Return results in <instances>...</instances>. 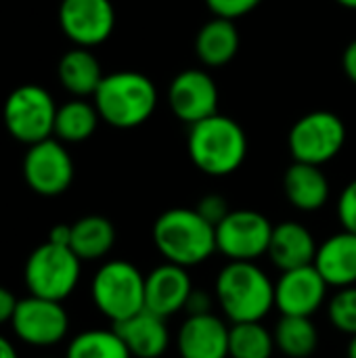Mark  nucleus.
Listing matches in <instances>:
<instances>
[{"label":"nucleus","instance_id":"nucleus-1","mask_svg":"<svg viewBox=\"0 0 356 358\" xmlns=\"http://www.w3.org/2000/svg\"><path fill=\"white\" fill-rule=\"evenodd\" d=\"M153 245L176 266H199L216 254V227L195 208H170L153 222Z\"/></svg>","mask_w":356,"mask_h":358},{"label":"nucleus","instance_id":"nucleus-2","mask_svg":"<svg viewBox=\"0 0 356 358\" xmlns=\"http://www.w3.org/2000/svg\"><path fill=\"white\" fill-rule=\"evenodd\" d=\"M187 151L199 172L222 178L243 166L248 157V136L239 122L216 113L189 126Z\"/></svg>","mask_w":356,"mask_h":358},{"label":"nucleus","instance_id":"nucleus-3","mask_svg":"<svg viewBox=\"0 0 356 358\" xmlns=\"http://www.w3.org/2000/svg\"><path fill=\"white\" fill-rule=\"evenodd\" d=\"M214 296L231 323H256L275 308V283L256 262H227L214 281Z\"/></svg>","mask_w":356,"mask_h":358},{"label":"nucleus","instance_id":"nucleus-4","mask_svg":"<svg viewBox=\"0 0 356 358\" xmlns=\"http://www.w3.org/2000/svg\"><path fill=\"white\" fill-rule=\"evenodd\" d=\"M92 103L105 124L130 130L145 124L155 113L157 88L153 80L141 71H113L103 78Z\"/></svg>","mask_w":356,"mask_h":358},{"label":"nucleus","instance_id":"nucleus-5","mask_svg":"<svg viewBox=\"0 0 356 358\" xmlns=\"http://www.w3.org/2000/svg\"><path fill=\"white\" fill-rule=\"evenodd\" d=\"M94 308L113 325L145 310V275L128 260H109L92 277Z\"/></svg>","mask_w":356,"mask_h":358},{"label":"nucleus","instance_id":"nucleus-6","mask_svg":"<svg viewBox=\"0 0 356 358\" xmlns=\"http://www.w3.org/2000/svg\"><path fill=\"white\" fill-rule=\"evenodd\" d=\"M80 273L82 260L69 248L44 241L27 256L23 279L29 296L63 302L76 292Z\"/></svg>","mask_w":356,"mask_h":358},{"label":"nucleus","instance_id":"nucleus-7","mask_svg":"<svg viewBox=\"0 0 356 358\" xmlns=\"http://www.w3.org/2000/svg\"><path fill=\"white\" fill-rule=\"evenodd\" d=\"M57 103L52 94L40 84H21L4 101L2 107V122L6 132L31 147L55 134V117H57Z\"/></svg>","mask_w":356,"mask_h":358},{"label":"nucleus","instance_id":"nucleus-8","mask_svg":"<svg viewBox=\"0 0 356 358\" xmlns=\"http://www.w3.org/2000/svg\"><path fill=\"white\" fill-rule=\"evenodd\" d=\"M346 145V124L334 111H311L302 115L287 134V147L294 162L325 166Z\"/></svg>","mask_w":356,"mask_h":358},{"label":"nucleus","instance_id":"nucleus-9","mask_svg":"<svg viewBox=\"0 0 356 358\" xmlns=\"http://www.w3.org/2000/svg\"><path fill=\"white\" fill-rule=\"evenodd\" d=\"M271 220L256 210H231L216 224V252L229 262H256L269 254L273 237Z\"/></svg>","mask_w":356,"mask_h":358},{"label":"nucleus","instance_id":"nucleus-10","mask_svg":"<svg viewBox=\"0 0 356 358\" xmlns=\"http://www.w3.org/2000/svg\"><path fill=\"white\" fill-rule=\"evenodd\" d=\"M73 159L65 143L46 138L27 147L23 157V178L27 187L40 197H59L73 182Z\"/></svg>","mask_w":356,"mask_h":358},{"label":"nucleus","instance_id":"nucleus-11","mask_svg":"<svg viewBox=\"0 0 356 358\" xmlns=\"http://www.w3.org/2000/svg\"><path fill=\"white\" fill-rule=\"evenodd\" d=\"M10 327L23 344L34 348H50L67 338L69 315L63 308V302L27 296L17 302Z\"/></svg>","mask_w":356,"mask_h":358},{"label":"nucleus","instance_id":"nucleus-12","mask_svg":"<svg viewBox=\"0 0 356 358\" xmlns=\"http://www.w3.org/2000/svg\"><path fill=\"white\" fill-rule=\"evenodd\" d=\"M59 25L76 46L92 48L113 34L115 8L111 0H61Z\"/></svg>","mask_w":356,"mask_h":358},{"label":"nucleus","instance_id":"nucleus-13","mask_svg":"<svg viewBox=\"0 0 356 358\" xmlns=\"http://www.w3.org/2000/svg\"><path fill=\"white\" fill-rule=\"evenodd\" d=\"M218 86L206 69L180 71L168 88L172 113L183 124H197L218 113Z\"/></svg>","mask_w":356,"mask_h":358},{"label":"nucleus","instance_id":"nucleus-14","mask_svg":"<svg viewBox=\"0 0 356 358\" xmlns=\"http://www.w3.org/2000/svg\"><path fill=\"white\" fill-rule=\"evenodd\" d=\"M327 289L315 264L285 271L275 283V308L281 317H313L325 304Z\"/></svg>","mask_w":356,"mask_h":358},{"label":"nucleus","instance_id":"nucleus-15","mask_svg":"<svg viewBox=\"0 0 356 358\" xmlns=\"http://www.w3.org/2000/svg\"><path fill=\"white\" fill-rule=\"evenodd\" d=\"M189 268L164 262L145 275V310L157 317H174L187 308L193 294Z\"/></svg>","mask_w":356,"mask_h":358},{"label":"nucleus","instance_id":"nucleus-16","mask_svg":"<svg viewBox=\"0 0 356 358\" xmlns=\"http://www.w3.org/2000/svg\"><path fill=\"white\" fill-rule=\"evenodd\" d=\"M229 329L214 313L189 315L176 334L178 358H231Z\"/></svg>","mask_w":356,"mask_h":358},{"label":"nucleus","instance_id":"nucleus-17","mask_svg":"<svg viewBox=\"0 0 356 358\" xmlns=\"http://www.w3.org/2000/svg\"><path fill=\"white\" fill-rule=\"evenodd\" d=\"M317 239L313 233L298 220H283L273 227V237L269 245L271 262L281 271H294L311 266L317 256Z\"/></svg>","mask_w":356,"mask_h":358},{"label":"nucleus","instance_id":"nucleus-18","mask_svg":"<svg viewBox=\"0 0 356 358\" xmlns=\"http://www.w3.org/2000/svg\"><path fill=\"white\" fill-rule=\"evenodd\" d=\"M315 268L329 287L344 289L356 285V235L340 231L327 237L315 256Z\"/></svg>","mask_w":356,"mask_h":358},{"label":"nucleus","instance_id":"nucleus-19","mask_svg":"<svg viewBox=\"0 0 356 358\" xmlns=\"http://www.w3.org/2000/svg\"><path fill=\"white\" fill-rule=\"evenodd\" d=\"M283 195L298 212L315 214L327 206L332 187L321 166L294 162L283 174Z\"/></svg>","mask_w":356,"mask_h":358},{"label":"nucleus","instance_id":"nucleus-20","mask_svg":"<svg viewBox=\"0 0 356 358\" xmlns=\"http://www.w3.org/2000/svg\"><path fill=\"white\" fill-rule=\"evenodd\" d=\"M113 329L124 340L132 358H159L170 346V331L164 317H157L149 310L113 325Z\"/></svg>","mask_w":356,"mask_h":358},{"label":"nucleus","instance_id":"nucleus-21","mask_svg":"<svg viewBox=\"0 0 356 358\" xmlns=\"http://www.w3.org/2000/svg\"><path fill=\"white\" fill-rule=\"evenodd\" d=\"M239 29L235 21L214 17L195 36V55L206 67H225L239 52Z\"/></svg>","mask_w":356,"mask_h":358},{"label":"nucleus","instance_id":"nucleus-22","mask_svg":"<svg viewBox=\"0 0 356 358\" xmlns=\"http://www.w3.org/2000/svg\"><path fill=\"white\" fill-rule=\"evenodd\" d=\"M57 76H59L61 86L76 99L94 96L97 88L101 86L105 78L94 52L90 48H80V46L67 50L59 59Z\"/></svg>","mask_w":356,"mask_h":358},{"label":"nucleus","instance_id":"nucleus-23","mask_svg":"<svg viewBox=\"0 0 356 358\" xmlns=\"http://www.w3.org/2000/svg\"><path fill=\"white\" fill-rule=\"evenodd\" d=\"M115 227L109 218L90 214L71 224L69 250L82 262H94L105 258L115 245Z\"/></svg>","mask_w":356,"mask_h":358},{"label":"nucleus","instance_id":"nucleus-24","mask_svg":"<svg viewBox=\"0 0 356 358\" xmlns=\"http://www.w3.org/2000/svg\"><path fill=\"white\" fill-rule=\"evenodd\" d=\"M101 122L94 103L86 99H71L57 109L55 117V138L61 143H84L88 141Z\"/></svg>","mask_w":356,"mask_h":358},{"label":"nucleus","instance_id":"nucleus-25","mask_svg":"<svg viewBox=\"0 0 356 358\" xmlns=\"http://www.w3.org/2000/svg\"><path fill=\"white\" fill-rule=\"evenodd\" d=\"M273 336L277 350L287 358H311L319 348V329L311 317H281Z\"/></svg>","mask_w":356,"mask_h":358},{"label":"nucleus","instance_id":"nucleus-26","mask_svg":"<svg viewBox=\"0 0 356 358\" xmlns=\"http://www.w3.org/2000/svg\"><path fill=\"white\" fill-rule=\"evenodd\" d=\"M65 358H132V355L115 329H88L67 344Z\"/></svg>","mask_w":356,"mask_h":358},{"label":"nucleus","instance_id":"nucleus-27","mask_svg":"<svg viewBox=\"0 0 356 358\" xmlns=\"http://www.w3.org/2000/svg\"><path fill=\"white\" fill-rule=\"evenodd\" d=\"M277 350L275 336L262 321L233 323L229 329V357L231 358H271Z\"/></svg>","mask_w":356,"mask_h":358},{"label":"nucleus","instance_id":"nucleus-28","mask_svg":"<svg viewBox=\"0 0 356 358\" xmlns=\"http://www.w3.org/2000/svg\"><path fill=\"white\" fill-rule=\"evenodd\" d=\"M327 319L334 329L356 336V285L338 289L327 304Z\"/></svg>","mask_w":356,"mask_h":358},{"label":"nucleus","instance_id":"nucleus-29","mask_svg":"<svg viewBox=\"0 0 356 358\" xmlns=\"http://www.w3.org/2000/svg\"><path fill=\"white\" fill-rule=\"evenodd\" d=\"M262 0H206V6L214 17L237 21L260 6Z\"/></svg>","mask_w":356,"mask_h":358},{"label":"nucleus","instance_id":"nucleus-30","mask_svg":"<svg viewBox=\"0 0 356 358\" xmlns=\"http://www.w3.org/2000/svg\"><path fill=\"white\" fill-rule=\"evenodd\" d=\"M338 220L344 231L356 235V178H353L338 197Z\"/></svg>","mask_w":356,"mask_h":358},{"label":"nucleus","instance_id":"nucleus-31","mask_svg":"<svg viewBox=\"0 0 356 358\" xmlns=\"http://www.w3.org/2000/svg\"><path fill=\"white\" fill-rule=\"evenodd\" d=\"M195 210L210 222V224H220L225 218H227V214L231 212L229 210V203H227V199L222 197V195H204L199 201H197V206H195Z\"/></svg>","mask_w":356,"mask_h":358},{"label":"nucleus","instance_id":"nucleus-32","mask_svg":"<svg viewBox=\"0 0 356 358\" xmlns=\"http://www.w3.org/2000/svg\"><path fill=\"white\" fill-rule=\"evenodd\" d=\"M212 306H214V302H212V296L208 292L193 289V294H191L185 310L189 315H208V313H212Z\"/></svg>","mask_w":356,"mask_h":358},{"label":"nucleus","instance_id":"nucleus-33","mask_svg":"<svg viewBox=\"0 0 356 358\" xmlns=\"http://www.w3.org/2000/svg\"><path fill=\"white\" fill-rule=\"evenodd\" d=\"M17 302H19V300L15 298V294H13L10 289H6V287L0 285V327L13 321Z\"/></svg>","mask_w":356,"mask_h":358},{"label":"nucleus","instance_id":"nucleus-34","mask_svg":"<svg viewBox=\"0 0 356 358\" xmlns=\"http://www.w3.org/2000/svg\"><path fill=\"white\" fill-rule=\"evenodd\" d=\"M342 67H344V73L346 78L356 84V38L344 48V55H342Z\"/></svg>","mask_w":356,"mask_h":358},{"label":"nucleus","instance_id":"nucleus-35","mask_svg":"<svg viewBox=\"0 0 356 358\" xmlns=\"http://www.w3.org/2000/svg\"><path fill=\"white\" fill-rule=\"evenodd\" d=\"M50 243L55 245H65L69 248V241H71V224H55L48 233V239Z\"/></svg>","mask_w":356,"mask_h":358},{"label":"nucleus","instance_id":"nucleus-36","mask_svg":"<svg viewBox=\"0 0 356 358\" xmlns=\"http://www.w3.org/2000/svg\"><path fill=\"white\" fill-rule=\"evenodd\" d=\"M0 358H19L17 357L15 346H13L4 336H0Z\"/></svg>","mask_w":356,"mask_h":358},{"label":"nucleus","instance_id":"nucleus-37","mask_svg":"<svg viewBox=\"0 0 356 358\" xmlns=\"http://www.w3.org/2000/svg\"><path fill=\"white\" fill-rule=\"evenodd\" d=\"M346 358H356V336L350 338V342L346 346Z\"/></svg>","mask_w":356,"mask_h":358},{"label":"nucleus","instance_id":"nucleus-38","mask_svg":"<svg viewBox=\"0 0 356 358\" xmlns=\"http://www.w3.org/2000/svg\"><path fill=\"white\" fill-rule=\"evenodd\" d=\"M340 6H344V8H350V10H356V0H336Z\"/></svg>","mask_w":356,"mask_h":358},{"label":"nucleus","instance_id":"nucleus-39","mask_svg":"<svg viewBox=\"0 0 356 358\" xmlns=\"http://www.w3.org/2000/svg\"><path fill=\"white\" fill-rule=\"evenodd\" d=\"M44 358H55V357H44Z\"/></svg>","mask_w":356,"mask_h":358}]
</instances>
